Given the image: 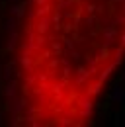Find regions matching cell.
Wrapping results in <instances>:
<instances>
[{
  "mask_svg": "<svg viewBox=\"0 0 125 127\" xmlns=\"http://www.w3.org/2000/svg\"><path fill=\"white\" fill-rule=\"evenodd\" d=\"M123 63L125 0H26L12 49L14 125H92Z\"/></svg>",
  "mask_w": 125,
  "mask_h": 127,
  "instance_id": "cell-1",
  "label": "cell"
}]
</instances>
